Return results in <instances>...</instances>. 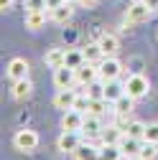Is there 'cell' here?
I'll return each instance as SVG.
<instances>
[{
    "label": "cell",
    "mask_w": 158,
    "mask_h": 160,
    "mask_svg": "<svg viewBox=\"0 0 158 160\" xmlns=\"http://www.w3.org/2000/svg\"><path fill=\"white\" fill-rule=\"evenodd\" d=\"M89 104H92V99H89V94L84 92V94H76V102H74V107H71V109L87 114V112H89Z\"/></svg>",
    "instance_id": "obj_29"
},
{
    "label": "cell",
    "mask_w": 158,
    "mask_h": 160,
    "mask_svg": "<svg viewBox=\"0 0 158 160\" xmlns=\"http://www.w3.org/2000/svg\"><path fill=\"white\" fill-rule=\"evenodd\" d=\"M49 13H51V21L54 23H69L71 15H74V8H71V3H61L59 8H54Z\"/></svg>",
    "instance_id": "obj_15"
},
{
    "label": "cell",
    "mask_w": 158,
    "mask_h": 160,
    "mask_svg": "<svg viewBox=\"0 0 158 160\" xmlns=\"http://www.w3.org/2000/svg\"><path fill=\"white\" fill-rule=\"evenodd\" d=\"M5 74H8L10 82L26 79V76H28V61H26V58H13V61L8 64V69H5Z\"/></svg>",
    "instance_id": "obj_10"
},
{
    "label": "cell",
    "mask_w": 158,
    "mask_h": 160,
    "mask_svg": "<svg viewBox=\"0 0 158 160\" xmlns=\"http://www.w3.org/2000/svg\"><path fill=\"white\" fill-rule=\"evenodd\" d=\"M100 132H102L100 117L87 114V117H84V125H82V137H94V135H100Z\"/></svg>",
    "instance_id": "obj_18"
},
{
    "label": "cell",
    "mask_w": 158,
    "mask_h": 160,
    "mask_svg": "<svg viewBox=\"0 0 158 160\" xmlns=\"http://www.w3.org/2000/svg\"><path fill=\"white\" fill-rule=\"evenodd\" d=\"M143 142H155V145H158V122H155V125H145Z\"/></svg>",
    "instance_id": "obj_30"
},
{
    "label": "cell",
    "mask_w": 158,
    "mask_h": 160,
    "mask_svg": "<svg viewBox=\"0 0 158 160\" xmlns=\"http://www.w3.org/2000/svg\"><path fill=\"white\" fill-rule=\"evenodd\" d=\"M61 3H64V0H46V8H49V10H54V8H59Z\"/></svg>",
    "instance_id": "obj_35"
},
{
    "label": "cell",
    "mask_w": 158,
    "mask_h": 160,
    "mask_svg": "<svg viewBox=\"0 0 158 160\" xmlns=\"http://www.w3.org/2000/svg\"><path fill=\"white\" fill-rule=\"evenodd\" d=\"M115 125H117V127H120V130L125 132V127L130 125V119H128V114H117V119H115Z\"/></svg>",
    "instance_id": "obj_32"
},
{
    "label": "cell",
    "mask_w": 158,
    "mask_h": 160,
    "mask_svg": "<svg viewBox=\"0 0 158 160\" xmlns=\"http://www.w3.org/2000/svg\"><path fill=\"white\" fill-rule=\"evenodd\" d=\"M107 107H110V102H107V99H92V104H89V112H87V114L102 117V114L107 112Z\"/></svg>",
    "instance_id": "obj_27"
},
{
    "label": "cell",
    "mask_w": 158,
    "mask_h": 160,
    "mask_svg": "<svg viewBox=\"0 0 158 160\" xmlns=\"http://www.w3.org/2000/svg\"><path fill=\"white\" fill-rule=\"evenodd\" d=\"M125 160H140V158H125Z\"/></svg>",
    "instance_id": "obj_37"
},
{
    "label": "cell",
    "mask_w": 158,
    "mask_h": 160,
    "mask_svg": "<svg viewBox=\"0 0 158 160\" xmlns=\"http://www.w3.org/2000/svg\"><path fill=\"white\" fill-rule=\"evenodd\" d=\"M148 5H150V8L155 10V8H158V0H148Z\"/></svg>",
    "instance_id": "obj_36"
},
{
    "label": "cell",
    "mask_w": 158,
    "mask_h": 160,
    "mask_svg": "<svg viewBox=\"0 0 158 160\" xmlns=\"http://www.w3.org/2000/svg\"><path fill=\"white\" fill-rule=\"evenodd\" d=\"M133 102L135 99L130 97V94H123L117 102H112V107H115V114H130L133 112Z\"/></svg>",
    "instance_id": "obj_23"
},
{
    "label": "cell",
    "mask_w": 158,
    "mask_h": 160,
    "mask_svg": "<svg viewBox=\"0 0 158 160\" xmlns=\"http://www.w3.org/2000/svg\"><path fill=\"white\" fill-rule=\"evenodd\" d=\"M74 102H76V92H74V87H71V89H59L56 97H54V107H56V109H61V112L71 109Z\"/></svg>",
    "instance_id": "obj_9"
},
{
    "label": "cell",
    "mask_w": 158,
    "mask_h": 160,
    "mask_svg": "<svg viewBox=\"0 0 158 160\" xmlns=\"http://www.w3.org/2000/svg\"><path fill=\"white\" fill-rule=\"evenodd\" d=\"M150 15H153V8L148 5V0H135V3L128 5L125 21H128L130 26H138V23H145Z\"/></svg>",
    "instance_id": "obj_1"
},
{
    "label": "cell",
    "mask_w": 158,
    "mask_h": 160,
    "mask_svg": "<svg viewBox=\"0 0 158 160\" xmlns=\"http://www.w3.org/2000/svg\"><path fill=\"white\" fill-rule=\"evenodd\" d=\"M148 89H150V82H148V76H143V74H133V76L125 79V94H130L133 99L145 97Z\"/></svg>",
    "instance_id": "obj_2"
},
{
    "label": "cell",
    "mask_w": 158,
    "mask_h": 160,
    "mask_svg": "<svg viewBox=\"0 0 158 160\" xmlns=\"http://www.w3.org/2000/svg\"><path fill=\"white\" fill-rule=\"evenodd\" d=\"M74 158H76V160H100V148H94V145H89V142H82V145L76 148Z\"/></svg>",
    "instance_id": "obj_20"
},
{
    "label": "cell",
    "mask_w": 158,
    "mask_h": 160,
    "mask_svg": "<svg viewBox=\"0 0 158 160\" xmlns=\"http://www.w3.org/2000/svg\"><path fill=\"white\" fill-rule=\"evenodd\" d=\"M64 3H74V0H64Z\"/></svg>",
    "instance_id": "obj_38"
},
{
    "label": "cell",
    "mask_w": 158,
    "mask_h": 160,
    "mask_svg": "<svg viewBox=\"0 0 158 160\" xmlns=\"http://www.w3.org/2000/svg\"><path fill=\"white\" fill-rule=\"evenodd\" d=\"M44 61L51 66V69H59V66H66V48H49Z\"/></svg>",
    "instance_id": "obj_13"
},
{
    "label": "cell",
    "mask_w": 158,
    "mask_h": 160,
    "mask_svg": "<svg viewBox=\"0 0 158 160\" xmlns=\"http://www.w3.org/2000/svg\"><path fill=\"white\" fill-rule=\"evenodd\" d=\"M28 10H46V0H26Z\"/></svg>",
    "instance_id": "obj_31"
},
{
    "label": "cell",
    "mask_w": 158,
    "mask_h": 160,
    "mask_svg": "<svg viewBox=\"0 0 158 160\" xmlns=\"http://www.w3.org/2000/svg\"><path fill=\"white\" fill-rule=\"evenodd\" d=\"M76 3L82 5V8H94L97 3H100V0H76Z\"/></svg>",
    "instance_id": "obj_33"
},
{
    "label": "cell",
    "mask_w": 158,
    "mask_h": 160,
    "mask_svg": "<svg viewBox=\"0 0 158 160\" xmlns=\"http://www.w3.org/2000/svg\"><path fill=\"white\" fill-rule=\"evenodd\" d=\"M54 87L56 89H71V87H76V69H71V66L54 69Z\"/></svg>",
    "instance_id": "obj_4"
},
{
    "label": "cell",
    "mask_w": 158,
    "mask_h": 160,
    "mask_svg": "<svg viewBox=\"0 0 158 160\" xmlns=\"http://www.w3.org/2000/svg\"><path fill=\"white\" fill-rule=\"evenodd\" d=\"M123 150L120 145H102L100 148V160H123Z\"/></svg>",
    "instance_id": "obj_22"
},
{
    "label": "cell",
    "mask_w": 158,
    "mask_h": 160,
    "mask_svg": "<svg viewBox=\"0 0 158 160\" xmlns=\"http://www.w3.org/2000/svg\"><path fill=\"white\" fill-rule=\"evenodd\" d=\"M84 89H87L89 99H105V82H102V79L92 82V84H89V87H84Z\"/></svg>",
    "instance_id": "obj_26"
},
{
    "label": "cell",
    "mask_w": 158,
    "mask_h": 160,
    "mask_svg": "<svg viewBox=\"0 0 158 160\" xmlns=\"http://www.w3.org/2000/svg\"><path fill=\"white\" fill-rule=\"evenodd\" d=\"M97 43H100L105 56H115L117 48H120V41H117V36H112V33H102L100 38H97Z\"/></svg>",
    "instance_id": "obj_12"
},
{
    "label": "cell",
    "mask_w": 158,
    "mask_h": 160,
    "mask_svg": "<svg viewBox=\"0 0 158 160\" xmlns=\"http://www.w3.org/2000/svg\"><path fill=\"white\" fill-rule=\"evenodd\" d=\"M125 135L143 140V135H145V122H140V119H130V125L125 127Z\"/></svg>",
    "instance_id": "obj_25"
},
{
    "label": "cell",
    "mask_w": 158,
    "mask_h": 160,
    "mask_svg": "<svg viewBox=\"0 0 158 160\" xmlns=\"http://www.w3.org/2000/svg\"><path fill=\"white\" fill-rule=\"evenodd\" d=\"M100 137H102V145H120V140L125 137V132L117 125H110V127H102Z\"/></svg>",
    "instance_id": "obj_11"
},
{
    "label": "cell",
    "mask_w": 158,
    "mask_h": 160,
    "mask_svg": "<svg viewBox=\"0 0 158 160\" xmlns=\"http://www.w3.org/2000/svg\"><path fill=\"white\" fill-rule=\"evenodd\" d=\"M84 58L89 64H100L102 58H105V53H102V48H100V43H89L87 48H84Z\"/></svg>",
    "instance_id": "obj_24"
},
{
    "label": "cell",
    "mask_w": 158,
    "mask_h": 160,
    "mask_svg": "<svg viewBox=\"0 0 158 160\" xmlns=\"http://www.w3.org/2000/svg\"><path fill=\"white\" fill-rule=\"evenodd\" d=\"M125 94V84H120L117 79H112V82H105V99L112 104V102H117Z\"/></svg>",
    "instance_id": "obj_19"
},
{
    "label": "cell",
    "mask_w": 158,
    "mask_h": 160,
    "mask_svg": "<svg viewBox=\"0 0 158 160\" xmlns=\"http://www.w3.org/2000/svg\"><path fill=\"white\" fill-rule=\"evenodd\" d=\"M10 8H13V0H0V10H3V13L10 10Z\"/></svg>",
    "instance_id": "obj_34"
},
{
    "label": "cell",
    "mask_w": 158,
    "mask_h": 160,
    "mask_svg": "<svg viewBox=\"0 0 158 160\" xmlns=\"http://www.w3.org/2000/svg\"><path fill=\"white\" fill-rule=\"evenodd\" d=\"M33 92V82L26 76V79H18V82H13V99H28Z\"/></svg>",
    "instance_id": "obj_17"
},
{
    "label": "cell",
    "mask_w": 158,
    "mask_h": 160,
    "mask_svg": "<svg viewBox=\"0 0 158 160\" xmlns=\"http://www.w3.org/2000/svg\"><path fill=\"white\" fill-rule=\"evenodd\" d=\"M140 160H158V150H155V142H143L140 152H138Z\"/></svg>",
    "instance_id": "obj_28"
},
{
    "label": "cell",
    "mask_w": 158,
    "mask_h": 160,
    "mask_svg": "<svg viewBox=\"0 0 158 160\" xmlns=\"http://www.w3.org/2000/svg\"><path fill=\"white\" fill-rule=\"evenodd\" d=\"M26 28L31 31H38V28H44L46 23V10H26Z\"/></svg>",
    "instance_id": "obj_16"
},
{
    "label": "cell",
    "mask_w": 158,
    "mask_h": 160,
    "mask_svg": "<svg viewBox=\"0 0 158 160\" xmlns=\"http://www.w3.org/2000/svg\"><path fill=\"white\" fill-rule=\"evenodd\" d=\"M97 71H100V79L102 82H112V79H117L123 74V64L117 61L115 56H105L100 64H97Z\"/></svg>",
    "instance_id": "obj_3"
},
{
    "label": "cell",
    "mask_w": 158,
    "mask_h": 160,
    "mask_svg": "<svg viewBox=\"0 0 158 160\" xmlns=\"http://www.w3.org/2000/svg\"><path fill=\"white\" fill-rule=\"evenodd\" d=\"M84 117L82 112H76V109H66L64 117H61V127L69 130V132H82V125H84Z\"/></svg>",
    "instance_id": "obj_7"
},
{
    "label": "cell",
    "mask_w": 158,
    "mask_h": 160,
    "mask_svg": "<svg viewBox=\"0 0 158 160\" xmlns=\"http://www.w3.org/2000/svg\"><path fill=\"white\" fill-rule=\"evenodd\" d=\"M100 79V71H97V64H89L84 61L82 66L76 69V87H89L92 82Z\"/></svg>",
    "instance_id": "obj_6"
},
{
    "label": "cell",
    "mask_w": 158,
    "mask_h": 160,
    "mask_svg": "<svg viewBox=\"0 0 158 160\" xmlns=\"http://www.w3.org/2000/svg\"><path fill=\"white\" fill-rule=\"evenodd\" d=\"M140 142H143V140L128 137V135H125V137L120 140V150H123V155H125V158H138V152H140V148H143Z\"/></svg>",
    "instance_id": "obj_14"
},
{
    "label": "cell",
    "mask_w": 158,
    "mask_h": 160,
    "mask_svg": "<svg viewBox=\"0 0 158 160\" xmlns=\"http://www.w3.org/2000/svg\"><path fill=\"white\" fill-rule=\"evenodd\" d=\"M13 145L15 150H21V152H31L38 148V135L33 130H18L15 137H13Z\"/></svg>",
    "instance_id": "obj_5"
},
{
    "label": "cell",
    "mask_w": 158,
    "mask_h": 160,
    "mask_svg": "<svg viewBox=\"0 0 158 160\" xmlns=\"http://www.w3.org/2000/svg\"><path fill=\"white\" fill-rule=\"evenodd\" d=\"M79 145H82V132L64 130V135L59 137V150H61V152H76Z\"/></svg>",
    "instance_id": "obj_8"
},
{
    "label": "cell",
    "mask_w": 158,
    "mask_h": 160,
    "mask_svg": "<svg viewBox=\"0 0 158 160\" xmlns=\"http://www.w3.org/2000/svg\"><path fill=\"white\" fill-rule=\"evenodd\" d=\"M84 61H87L84 58V48H66V66L79 69Z\"/></svg>",
    "instance_id": "obj_21"
}]
</instances>
